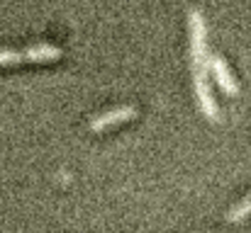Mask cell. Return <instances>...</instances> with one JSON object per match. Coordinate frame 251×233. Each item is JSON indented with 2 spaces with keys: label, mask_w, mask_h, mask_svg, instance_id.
I'll use <instances>...</instances> for the list:
<instances>
[{
  "label": "cell",
  "mask_w": 251,
  "mask_h": 233,
  "mask_svg": "<svg viewBox=\"0 0 251 233\" xmlns=\"http://www.w3.org/2000/svg\"><path fill=\"white\" fill-rule=\"evenodd\" d=\"M188 29H190V59H193V71L207 68V24L205 17L198 7L188 12Z\"/></svg>",
  "instance_id": "obj_1"
},
{
  "label": "cell",
  "mask_w": 251,
  "mask_h": 233,
  "mask_svg": "<svg viewBox=\"0 0 251 233\" xmlns=\"http://www.w3.org/2000/svg\"><path fill=\"white\" fill-rule=\"evenodd\" d=\"M193 85H195V97H198V105L202 109V114L210 119V122H220V107L212 97V90H210V80H207V68L202 71H193Z\"/></svg>",
  "instance_id": "obj_2"
},
{
  "label": "cell",
  "mask_w": 251,
  "mask_h": 233,
  "mask_svg": "<svg viewBox=\"0 0 251 233\" xmlns=\"http://www.w3.org/2000/svg\"><path fill=\"white\" fill-rule=\"evenodd\" d=\"M134 117H137V109H134L132 105H122V107H115V109H107V112L93 117V119H90V131L100 134V131H105V129H110V127H117V124H122V122H129V119H134Z\"/></svg>",
  "instance_id": "obj_3"
},
{
  "label": "cell",
  "mask_w": 251,
  "mask_h": 233,
  "mask_svg": "<svg viewBox=\"0 0 251 233\" xmlns=\"http://www.w3.org/2000/svg\"><path fill=\"white\" fill-rule=\"evenodd\" d=\"M207 68L212 71V76H215L220 90H222L225 95H237V92H239V83H237V78L232 76V71L227 68V64H225L222 56H210Z\"/></svg>",
  "instance_id": "obj_4"
},
{
  "label": "cell",
  "mask_w": 251,
  "mask_h": 233,
  "mask_svg": "<svg viewBox=\"0 0 251 233\" xmlns=\"http://www.w3.org/2000/svg\"><path fill=\"white\" fill-rule=\"evenodd\" d=\"M61 54H64V51H61L59 46H54V44H34V46H29V49L22 51L25 61H29V64H49V61H59Z\"/></svg>",
  "instance_id": "obj_5"
},
{
  "label": "cell",
  "mask_w": 251,
  "mask_h": 233,
  "mask_svg": "<svg viewBox=\"0 0 251 233\" xmlns=\"http://www.w3.org/2000/svg\"><path fill=\"white\" fill-rule=\"evenodd\" d=\"M247 216H251V192L239 202V204H234L229 212H227V224H239V221H244Z\"/></svg>",
  "instance_id": "obj_6"
},
{
  "label": "cell",
  "mask_w": 251,
  "mask_h": 233,
  "mask_svg": "<svg viewBox=\"0 0 251 233\" xmlns=\"http://www.w3.org/2000/svg\"><path fill=\"white\" fill-rule=\"evenodd\" d=\"M15 64H25V56H22V51L0 49V66H15Z\"/></svg>",
  "instance_id": "obj_7"
}]
</instances>
